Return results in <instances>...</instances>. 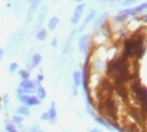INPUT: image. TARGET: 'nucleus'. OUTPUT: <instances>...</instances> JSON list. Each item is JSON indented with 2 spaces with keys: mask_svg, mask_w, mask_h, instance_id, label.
Here are the masks:
<instances>
[{
  "mask_svg": "<svg viewBox=\"0 0 147 132\" xmlns=\"http://www.w3.org/2000/svg\"><path fill=\"white\" fill-rule=\"evenodd\" d=\"M45 8H44V10L42 12V14H40V16H39V19H38V23L35 24V29H38V30H40V28H42V24H43V18H44V15H45Z\"/></svg>",
  "mask_w": 147,
  "mask_h": 132,
  "instance_id": "6ab92c4d",
  "label": "nucleus"
},
{
  "mask_svg": "<svg viewBox=\"0 0 147 132\" xmlns=\"http://www.w3.org/2000/svg\"><path fill=\"white\" fill-rule=\"evenodd\" d=\"M89 58H91V54H87V59H86L84 67H83V73H82V86H83V89H84V93H86L87 98L91 96V94H89V77H91Z\"/></svg>",
  "mask_w": 147,
  "mask_h": 132,
  "instance_id": "f257e3e1",
  "label": "nucleus"
},
{
  "mask_svg": "<svg viewBox=\"0 0 147 132\" xmlns=\"http://www.w3.org/2000/svg\"><path fill=\"white\" fill-rule=\"evenodd\" d=\"M123 131H125V132H141V130H140V127H138V125H137V123L127 125L126 128H123Z\"/></svg>",
  "mask_w": 147,
  "mask_h": 132,
  "instance_id": "ddd939ff",
  "label": "nucleus"
},
{
  "mask_svg": "<svg viewBox=\"0 0 147 132\" xmlns=\"http://www.w3.org/2000/svg\"><path fill=\"white\" fill-rule=\"evenodd\" d=\"M16 114L18 116H29L30 114V111H29V107H26V106H20V107H18L16 108Z\"/></svg>",
  "mask_w": 147,
  "mask_h": 132,
  "instance_id": "f8f14e48",
  "label": "nucleus"
},
{
  "mask_svg": "<svg viewBox=\"0 0 147 132\" xmlns=\"http://www.w3.org/2000/svg\"><path fill=\"white\" fill-rule=\"evenodd\" d=\"M3 102H4V104H5V106H8V94H5V96H4V98H3Z\"/></svg>",
  "mask_w": 147,
  "mask_h": 132,
  "instance_id": "cd10ccee",
  "label": "nucleus"
},
{
  "mask_svg": "<svg viewBox=\"0 0 147 132\" xmlns=\"http://www.w3.org/2000/svg\"><path fill=\"white\" fill-rule=\"evenodd\" d=\"M126 19H127V16H126V15H117L116 18H115L116 22H125Z\"/></svg>",
  "mask_w": 147,
  "mask_h": 132,
  "instance_id": "393cba45",
  "label": "nucleus"
},
{
  "mask_svg": "<svg viewBox=\"0 0 147 132\" xmlns=\"http://www.w3.org/2000/svg\"><path fill=\"white\" fill-rule=\"evenodd\" d=\"M94 121H96L97 123H99V125H101V126H103V127H107V128H109V130H112L111 126H109V123L107 122L106 120H103V117L97 116V117H94Z\"/></svg>",
  "mask_w": 147,
  "mask_h": 132,
  "instance_id": "dca6fc26",
  "label": "nucleus"
},
{
  "mask_svg": "<svg viewBox=\"0 0 147 132\" xmlns=\"http://www.w3.org/2000/svg\"><path fill=\"white\" fill-rule=\"evenodd\" d=\"M147 4L146 3H142L141 5L136 6V8H131V9H123V10H119L118 12V15H133V14H138V13L143 12L146 9Z\"/></svg>",
  "mask_w": 147,
  "mask_h": 132,
  "instance_id": "7ed1b4c3",
  "label": "nucleus"
},
{
  "mask_svg": "<svg viewBox=\"0 0 147 132\" xmlns=\"http://www.w3.org/2000/svg\"><path fill=\"white\" fill-rule=\"evenodd\" d=\"M40 120H42V121H48V120H49L48 112H44V113H43L42 116H40Z\"/></svg>",
  "mask_w": 147,
  "mask_h": 132,
  "instance_id": "bb28decb",
  "label": "nucleus"
},
{
  "mask_svg": "<svg viewBox=\"0 0 147 132\" xmlns=\"http://www.w3.org/2000/svg\"><path fill=\"white\" fill-rule=\"evenodd\" d=\"M107 16H108V14H107V13H103V14L99 16L98 19H96L94 23H93V29H97L98 26H101V25L103 24V22H105V20L107 19Z\"/></svg>",
  "mask_w": 147,
  "mask_h": 132,
  "instance_id": "9b49d317",
  "label": "nucleus"
},
{
  "mask_svg": "<svg viewBox=\"0 0 147 132\" xmlns=\"http://www.w3.org/2000/svg\"><path fill=\"white\" fill-rule=\"evenodd\" d=\"M40 130H42V128L39 127L38 125H34V126H32L30 128H29V130H28V132H39Z\"/></svg>",
  "mask_w": 147,
  "mask_h": 132,
  "instance_id": "5701e85b",
  "label": "nucleus"
},
{
  "mask_svg": "<svg viewBox=\"0 0 147 132\" xmlns=\"http://www.w3.org/2000/svg\"><path fill=\"white\" fill-rule=\"evenodd\" d=\"M44 79V76H43V73H39L38 76H36V83L40 86V83H42V81Z\"/></svg>",
  "mask_w": 147,
  "mask_h": 132,
  "instance_id": "a878e982",
  "label": "nucleus"
},
{
  "mask_svg": "<svg viewBox=\"0 0 147 132\" xmlns=\"http://www.w3.org/2000/svg\"><path fill=\"white\" fill-rule=\"evenodd\" d=\"M73 82H74V87H79L82 86V73L79 70H76L73 73Z\"/></svg>",
  "mask_w": 147,
  "mask_h": 132,
  "instance_id": "9d476101",
  "label": "nucleus"
},
{
  "mask_svg": "<svg viewBox=\"0 0 147 132\" xmlns=\"http://www.w3.org/2000/svg\"><path fill=\"white\" fill-rule=\"evenodd\" d=\"M89 132H101V131H99V130H97V128H93V130H91Z\"/></svg>",
  "mask_w": 147,
  "mask_h": 132,
  "instance_id": "2f4dec72",
  "label": "nucleus"
},
{
  "mask_svg": "<svg viewBox=\"0 0 147 132\" xmlns=\"http://www.w3.org/2000/svg\"><path fill=\"white\" fill-rule=\"evenodd\" d=\"M48 116H49V122L52 125H55L57 123V110H55V103L52 102L51 104V108L48 111Z\"/></svg>",
  "mask_w": 147,
  "mask_h": 132,
  "instance_id": "0eeeda50",
  "label": "nucleus"
},
{
  "mask_svg": "<svg viewBox=\"0 0 147 132\" xmlns=\"http://www.w3.org/2000/svg\"><path fill=\"white\" fill-rule=\"evenodd\" d=\"M0 110H1V106H0Z\"/></svg>",
  "mask_w": 147,
  "mask_h": 132,
  "instance_id": "f704fd0d",
  "label": "nucleus"
},
{
  "mask_svg": "<svg viewBox=\"0 0 147 132\" xmlns=\"http://www.w3.org/2000/svg\"><path fill=\"white\" fill-rule=\"evenodd\" d=\"M38 5H39V1H33V3H32V6H30V9H29V12H28V15H26V23L32 22L33 14L35 13L36 8H38Z\"/></svg>",
  "mask_w": 147,
  "mask_h": 132,
  "instance_id": "1a4fd4ad",
  "label": "nucleus"
},
{
  "mask_svg": "<svg viewBox=\"0 0 147 132\" xmlns=\"http://www.w3.org/2000/svg\"><path fill=\"white\" fill-rule=\"evenodd\" d=\"M36 93H38V97H36V98H38L39 101H40V100H44V98L47 97V92H45V89H44V88H43L42 86L38 87V89H36Z\"/></svg>",
  "mask_w": 147,
  "mask_h": 132,
  "instance_id": "f3484780",
  "label": "nucleus"
},
{
  "mask_svg": "<svg viewBox=\"0 0 147 132\" xmlns=\"http://www.w3.org/2000/svg\"><path fill=\"white\" fill-rule=\"evenodd\" d=\"M22 103H24V106L29 107V106H36V104H40V101L38 100L35 96H28V94H20L19 96Z\"/></svg>",
  "mask_w": 147,
  "mask_h": 132,
  "instance_id": "f03ea898",
  "label": "nucleus"
},
{
  "mask_svg": "<svg viewBox=\"0 0 147 132\" xmlns=\"http://www.w3.org/2000/svg\"><path fill=\"white\" fill-rule=\"evenodd\" d=\"M94 15H96V12H94V10H92V12H89V14H88V15H87V18H86V20H84V22H83V24H82V26H81V28H79V29H78V32H82V30H83V29H84V28H86V26H87V25H88V24H89V22H92V20H93V19H94Z\"/></svg>",
  "mask_w": 147,
  "mask_h": 132,
  "instance_id": "6e6552de",
  "label": "nucleus"
},
{
  "mask_svg": "<svg viewBox=\"0 0 147 132\" xmlns=\"http://www.w3.org/2000/svg\"><path fill=\"white\" fill-rule=\"evenodd\" d=\"M14 130H15L14 125H11V123H6L5 125V131L6 132H11V131H14Z\"/></svg>",
  "mask_w": 147,
  "mask_h": 132,
  "instance_id": "4be33fe9",
  "label": "nucleus"
},
{
  "mask_svg": "<svg viewBox=\"0 0 147 132\" xmlns=\"http://www.w3.org/2000/svg\"><path fill=\"white\" fill-rule=\"evenodd\" d=\"M3 54H4V50L0 49V60H1V58H3Z\"/></svg>",
  "mask_w": 147,
  "mask_h": 132,
  "instance_id": "7c9ffc66",
  "label": "nucleus"
},
{
  "mask_svg": "<svg viewBox=\"0 0 147 132\" xmlns=\"http://www.w3.org/2000/svg\"><path fill=\"white\" fill-rule=\"evenodd\" d=\"M39 132H44V131H43V130H40V131H39Z\"/></svg>",
  "mask_w": 147,
  "mask_h": 132,
  "instance_id": "473e14b6",
  "label": "nucleus"
},
{
  "mask_svg": "<svg viewBox=\"0 0 147 132\" xmlns=\"http://www.w3.org/2000/svg\"><path fill=\"white\" fill-rule=\"evenodd\" d=\"M89 47V35H83L78 39V48L82 53H87V49Z\"/></svg>",
  "mask_w": 147,
  "mask_h": 132,
  "instance_id": "39448f33",
  "label": "nucleus"
},
{
  "mask_svg": "<svg viewBox=\"0 0 147 132\" xmlns=\"http://www.w3.org/2000/svg\"><path fill=\"white\" fill-rule=\"evenodd\" d=\"M35 38L38 40H45L47 39V30L45 29H40L38 30V33H36Z\"/></svg>",
  "mask_w": 147,
  "mask_h": 132,
  "instance_id": "a211bd4d",
  "label": "nucleus"
},
{
  "mask_svg": "<svg viewBox=\"0 0 147 132\" xmlns=\"http://www.w3.org/2000/svg\"><path fill=\"white\" fill-rule=\"evenodd\" d=\"M59 24V19L57 18V16H54V18H52V19H49V22H48V29L49 30H54L55 29V26Z\"/></svg>",
  "mask_w": 147,
  "mask_h": 132,
  "instance_id": "2eb2a0df",
  "label": "nucleus"
},
{
  "mask_svg": "<svg viewBox=\"0 0 147 132\" xmlns=\"http://www.w3.org/2000/svg\"><path fill=\"white\" fill-rule=\"evenodd\" d=\"M19 76L22 77L23 81H26V79H29L30 73H29V70H19Z\"/></svg>",
  "mask_w": 147,
  "mask_h": 132,
  "instance_id": "aec40b11",
  "label": "nucleus"
},
{
  "mask_svg": "<svg viewBox=\"0 0 147 132\" xmlns=\"http://www.w3.org/2000/svg\"><path fill=\"white\" fill-rule=\"evenodd\" d=\"M13 123L15 125H22L23 123V117L22 116H18V114H15V116H13Z\"/></svg>",
  "mask_w": 147,
  "mask_h": 132,
  "instance_id": "412c9836",
  "label": "nucleus"
},
{
  "mask_svg": "<svg viewBox=\"0 0 147 132\" xmlns=\"http://www.w3.org/2000/svg\"><path fill=\"white\" fill-rule=\"evenodd\" d=\"M16 69H18V64H16V63H11L10 67H9V72H10V73H14Z\"/></svg>",
  "mask_w": 147,
  "mask_h": 132,
  "instance_id": "b1692460",
  "label": "nucleus"
},
{
  "mask_svg": "<svg viewBox=\"0 0 147 132\" xmlns=\"http://www.w3.org/2000/svg\"><path fill=\"white\" fill-rule=\"evenodd\" d=\"M0 102H1V97H0Z\"/></svg>",
  "mask_w": 147,
  "mask_h": 132,
  "instance_id": "72a5a7b5",
  "label": "nucleus"
},
{
  "mask_svg": "<svg viewBox=\"0 0 147 132\" xmlns=\"http://www.w3.org/2000/svg\"><path fill=\"white\" fill-rule=\"evenodd\" d=\"M42 62V56L40 54H34L33 56V58H32V68H35V67H38L39 64H40Z\"/></svg>",
  "mask_w": 147,
  "mask_h": 132,
  "instance_id": "4468645a",
  "label": "nucleus"
},
{
  "mask_svg": "<svg viewBox=\"0 0 147 132\" xmlns=\"http://www.w3.org/2000/svg\"><path fill=\"white\" fill-rule=\"evenodd\" d=\"M132 1H123V5H131Z\"/></svg>",
  "mask_w": 147,
  "mask_h": 132,
  "instance_id": "c756f323",
  "label": "nucleus"
},
{
  "mask_svg": "<svg viewBox=\"0 0 147 132\" xmlns=\"http://www.w3.org/2000/svg\"><path fill=\"white\" fill-rule=\"evenodd\" d=\"M52 45H53V47H57V38H54V39H53V42H52Z\"/></svg>",
  "mask_w": 147,
  "mask_h": 132,
  "instance_id": "c85d7f7f",
  "label": "nucleus"
},
{
  "mask_svg": "<svg viewBox=\"0 0 147 132\" xmlns=\"http://www.w3.org/2000/svg\"><path fill=\"white\" fill-rule=\"evenodd\" d=\"M84 4H79L78 6L76 8V10H74V14H73V18H72V20H71V23L73 25H76L77 23L79 22V19H81V16H82V14H83V12H84Z\"/></svg>",
  "mask_w": 147,
  "mask_h": 132,
  "instance_id": "20e7f679",
  "label": "nucleus"
},
{
  "mask_svg": "<svg viewBox=\"0 0 147 132\" xmlns=\"http://www.w3.org/2000/svg\"><path fill=\"white\" fill-rule=\"evenodd\" d=\"M113 91H116L117 94H118L125 102H127V100H128V89H127L125 86H113Z\"/></svg>",
  "mask_w": 147,
  "mask_h": 132,
  "instance_id": "423d86ee",
  "label": "nucleus"
}]
</instances>
